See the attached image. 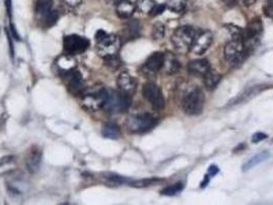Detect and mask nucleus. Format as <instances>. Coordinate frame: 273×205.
<instances>
[{"instance_id": "obj_24", "label": "nucleus", "mask_w": 273, "mask_h": 205, "mask_svg": "<svg viewBox=\"0 0 273 205\" xmlns=\"http://www.w3.org/2000/svg\"><path fill=\"white\" fill-rule=\"evenodd\" d=\"M155 6L154 0H137V10L145 15H150Z\"/></svg>"}, {"instance_id": "obj_15", "label": "nucleus", "mask_w": 273, "mask_h": 205, "mask_svg": "<svg viewBox=\"0 0 273 205\" xmlns=\"http://www.w3.org/2000/svg\"><path fill=\"white\" fill-rule=\"evenodd\" d=\"M115 7L117 16L121 19H129L137 10V0H122Z\"/></svg>"}, {"instance_id": "obj_26", "label": "nucleus", "mask_w": 273, "mask_h": 205, "mask_svg": "<svg viewBox=\"0 0 273 205\" xmlns=\"http://www.w3.org/2000/svg\"><path fill=\"white\" fill-rule=\"evenodd\" d=\"M166 34V27L163 23H155L152 28V38L153 40H162Z\"/></svg>"}, {"instance_id": "obj_33", "label": "nucleus", "mask_w": 273, "mask_h": 205, "mask_svg": "<svg viewBox=\"0 0 273 205\" xmlns=\"http://www.w3.org/2000/svg\"><path fill=\"white\" fill-rule=\"evenodd\" d=\"M265 139H267V136L265 134H263V133H257V134H255L253 136L252 142L253 143H259V142H261V141H263Z\"/></svg>"}, {"instance_id": "obj_27", "label": "nucleus", "mask_w": 273, "mask_h": 205, "mask_svg": "<svg viewBox=\"0 0 273 205\" xmlns=\"http://www.w3.org/2000/svg\"><path fill=\"white\" fill-rule=\"evenodd\" d=\"M183 189H184V185L182 183H178V184H175V185H172V186L165 188L162 191V194L167 195V196H174V195H177L178 193H180Z\"/></svg>"}, {"instance_id": "obj_35", "label": "nucleus", "mask_w": 273, "mask_h": 205, "mask_svg": "<svg viewBox=\"0 0 273 205\" xmlns=\"http://www.w3.org/2000/svg\"><path fill=\"white\" fill-rule=\"evenodd\" d=\"M218 173H219V169H218L217 166H211L210 169L208 170V175H209L210 177H214V176H216Z\"/></svg>"}, {"instance_id": "obj_7", "label": "nucleus", "mask_w": 273, "mask_h": 205, "mask_svg": "<svg viewBox=\"0 0 273 205\" xmlns=\"http://www.w3.org/2000/svg\"><path fill=\"white\" fill-rule=\"evenodd\" d=\"M122 48V40L119 36L107 34L105 37L97 41V52L102 58L116 56Z\"/></svg>"}, {"instance_id": "obj_8", "label": "nucleus", "mask_w": 273, "mask_h": 205, "mask_svg": "<svg viewBox=\"0 0 273 205\" xmlns=\"http://www.w3.org/2000/svg\"><path fill=\"white\" fill-rule=\"evenodd\" d=\"M90 45L91 43L87 37L76 34L67 35L63 39L65 52L72 56L85 53L90 48Z\"/></svg>"}, {"instance_id": "obj_25", "label": "nucleus", "mask_w": 273, "mask_h": 205, "mask_svg": "<svg viewBox=\"0 0 273 205\" xmlns=\"http://www.w3.org/2000/svg\"><path fill=\"white\" fill-rule=\"evenodd\" d=\"M140 24L137 20L130 21L125 29V32L127 33L128 37L130 38H136L140 34Z\"/></svg>"}, {"instance_id": "obj_37", "label": "nucleus", "mask_w": 273, "mask_h": 205, "mask_svg": "<svg viewBox=\"0 0 273 205\" xmlns=\"http://www.w3.org/2000/svg\"><path fill=\"white\" fill-rule=\"evenodd\" d=\"M256 2H257V0H242V3H243L246 7H251V6H253Z\"/></svg>"}, {"instance_id": "obj_20", "label": "nucleus", "mask_w": 273, "mask_h": 205, "mask_svg": "<svg viewBox=\"0 0 273 205\" xmlns=\"http://www.w3.org/2000/svg\"><path fill=\"white\" fill-rule=\"evenodd\" d=\"M221 79H222V76L219 72L210 69L208 71V73L204 76V82H205V86H206L207 90L214 91L218 87V85L220 84Z\"/></svg>"}, {"instance_id": "obj_21", "label": "nucleus", "mask_w": 273, "mask_h": 205, "mask_svg": "<svg viewBox=\"0 0 273 205\" xmlns=\"http://www.w3.org/2000/svg\"><path fill=\"white\" fill-rule=\"evenodd\" d=\"M270 157V153L268 151H263L255 156H253L251 159H249L245 164H244V167H243V171L244 172H248L252 169H254L255 167L259 166L260 163L266 161L268 158Z\"/></svg>"}, {"instance_id": "obj_36", "label": "nucleus", "mask_w": 273, "mask_h": 205, "mask_svg": "<svg viewBox=\"0 0 273 205\" xmlns=\"http://www.w3.org/2000/svg\"><path fill=\"white\" fill-rule=\"evenodd\" d=\"M222 2H223L227 7L232 8V7H234V6H236V5L238 4L239 0H222Z\"/></svg>"}, {"instance_id": "obj_18", "label": "nucleus", "mask_w": 273, "mask_h": 205, "mask_svg": "<svg viewBox=\"0 0 273 205\" xmlns=\"http://www.w3.org/2000/svg\"><path fill=\"white\" fill-rule=\"evenodd\" d=\"M53 7H54L53 0H37L35 10L37 17L41 20L45 21V19L53 11Z\"/></svg>"}, {"instance_id": "obj_12", "label": "nucleus", "mask_w": 273, "mask_h": 205, "mask_svg": "<svg viewBox=\"0 0 273 205\" xmlns=\"http://www.w3.org/2000/svg\"><path fill=\"white\" fill-rule=\"evenodd\" d=\"M116 84L121 92L130 96L134 95L137 90V80L128 72L121 73L120 76L117 77Z\"/></svg>"}, {"instance_id": "obj_34", "label": "nucleus", "mask_w": 273, "mask_h": 205, "mask_svg": "<svg viewBox=\"0 0 273 205\" xmlns=\"http://www.w3.org/2000/svg\"><path fill=\"white\" fill-rule=\"evenodd\" d=\"M64 2L66 3L67 6L72 7V8H75L77 6H80L82 4L83 0H64Z\"/></svg>"}, {"instance_id": "obj_28", "label": "nucleus", "mask_w": 273, "mask_h": 205, "mask_svg": "<svg viewBox=\"0 0 273 205\" xmlns=\"http://www.w3.org/2000/svg\"><path fill=\"white\" fill-rule=\"evenodd\" d=\"M106 179L108 181H110L111 183H114V184H119V185H122V184H128V183H131L132 180L126 178V177H122V176H119L116 174H106Z\"/></svg>"}, {"instance_id": "obj_29", "label": "nucleus", "mask_w": 273, "mask_h": 205, "mask_svg": "<svg viewBox=\"0 0 273 205\" xmlns=\"http://www.w3.org/2000/svg\"><path fill=\"white\" fill-rule=\"evenodd\" d=\"M105 65H107L109 68L113 69V70H116L119 69L121 66H122V61L121 59L119 58V56H112V57H108V58H105Z\"/></svg>"}, {"instance_id": "obj_13", "label": "nucleus", "mask_w": 273, "mask_h": 205, "mask_svg": "<svg viewBox=\"0 0 273 205\" xmlns=\"http://www.w3.org/2000/svg\"><path fill=\"white\" fill-rule=\"evenodd\" d=\"M164 60H165V54L160 53V52L153 53L146 60L143 69L148 74H155L156 72H159L161 69H163Z\"/></svg>"}, {"instance_id": "obj_11", "label": "nucleus", "mask_w": 273, "mask_h": 205, "mask_svg": "<svg viewBox=\"0 0 273 205\" xmlns=\"http://www.w3.org/2000/svg\"><path fill=\"white\" fill-rule=\"evenodd\" d=\"M213 33L211 31H204L201 34H197L191 47V52L195 55H204L213 44Z\"/></svg>"}, {"instance_id": "obj_38", "label": "nucleus", "mask_w": 273, "mask_h": 205, "mask_svg": "<svg viewBox=\"0 0 273 205\" xmlns=\"http://www.w3.org/2000/svg\"><path fill=\"white\" fill-rule=\"evenodd\" d=\"M122 0H106V3L110 6H116L117 4H120Z\"/></svg>"}, {"instance_id": "obj_31", "label": "nucleus", "mask_w": 273, "mask_h": 205, "mask_svg": "<svg viewBox=\"0 0 273 205\" xmlns=\"http://www.w3.org/2000/svg\"><path fill=\"white\" fill-rule=\"evenodd\" d=\"M263 11L266 17L273 19V0H266L263 7Z\"/></svg>"}, {"instance_id": "obj_32", "label": "nucleus", "mask_w": 273, "mask_h": 205, "mask_svg": "<svg viewBox=\"0 0 273 205\" xmlns=\"http://www.w3.org/2000/svg\"><path fill=\"white\" fill-rule=\"evenodd\" d=\"M166 9H167V6H165V5H158V4H156L155 8L153 9V11H152V13H151L150 15L153 16V17L159 16V15H161L162 13H164Z\"/></svg>"}, {"instance_id": "obj_22", "label": "nucleus", "mask_w": 273, "mask_h": 205, "mask_svg": "<svg viewBox=\"0 0 273 205\" xmlns=\"http://www.w3.org/2000/svg\"><path fill=\"white\" fill-rule=\"evenodd\" d=\"M102 135L104 138L111 139V140H117L121 137V129L120 127L115 125V123L108 122L103 126L102 129Z\"/></svg>"}, {"instance_id": "obj_23", "label": "nucleus", "mask_w": 273, "mask_h": 205, "mask_svg": "<svg viewBox=\"0 0 273 205\" xmlns=\"http://www.w3.org/2000/svg\"><path fill=\"white\" fill-rule=\"evenodd\" d=\"M166 6L171 12L181 14L186 10L187 0H168Z\"/></svg>"}, {"instance_id": "obj_1", "label": "nucleus", "mask_w": 273, "mask_h": 205, "mask_svg": "<svg viewBox=\"0 0 273 205\" xmlns=\"http://www.w3.org/2000/svg\"><path fill=\"white\" fill-rule=\"evenodd\" d=\"M107 93L108 90L102 86H94L88 90H85L82 95V106L86 110L92 112L104 109Z\"/></svg>"}, {"instance_id": "obj_2", "label": "nucleus", "mask_w": 273, "mask_h": 205, "mask_svg": "<svg viewBox=\"0 0 273 205\" xmlns=\"http://www.w3.org/2000/svg\"><path fill=\"white\" fill-rule=\"evenodd\" d=\"M195 36H197V33L190 26H182L178 28L172 36V44L174 49L181 54L188 53L191 51Z\"/></svg>"}, {"instance_id": "obj_17", "label": "nucleus", "mask_w": 273, "mask_h": 205, "mask_svg": "<svg viewBox=\"0 0 273 205\" xmlns=\"http://www.w3.org/2000/svg\"><path fill=\"white\" fill-rule=\"evenodd\" d=\"M42 157H43L42 150H39L37 148H33L31 152L28 154L26 158V167L31 174H35L39 171L42 163Z\"/></svg>"}, {"instance_id": "obj_3", "label": "nucleus", "mask_w": 273, "mask_h": 205, "mask_svg": "<svg viewBox=\"0 0 273 205\" xmlns=\"http://www.w3.org/2000/svg\"><path fill=\"white\" fill-rule=\"evenodd\" d=\"M132 104L130 95L123 92L108 90L104 109L109 113H122L127 111Z\"/></svg>"}, {"instance_id": "obj_10", "label": "nucleus", "mask_w": 273, "mask_h": 205, "mask_svg": "<svg viewBox=\"0 0 273 205\" xmlns=\"http://www.w3.org/2000/svg\"><path fill=\"white\" fill-rule=\"evenodd\" d=\"M66 82V86L70 94L73 96H80L83 95V93L86 90L85 86V80L83 78L82 73L78 70H73L70 71L62 76Z\"/></svg>"}, {"instance_id": "obj_39", "label": "nucleus", "mask_w": 273, "mask_h": 205, "mask_svg": "<svg viewBox=\"0 0 273 205\" xmlns=\"http://www.w3.org/2000/svg\"><path fill=\"white\" fill-rule=\"evenodd\" d=\"M209 177H210L209 175H207V176L205 177V180H204V182L202 183V187H203V188H205V187H206V186L209 184V181H210Z\"/></svg>"}, {"instance_id": "obj_6", "label": "nucleus", "mask_w": 273, "mask_h": 205, "mask_svg": "<svg viewBox=\"0 0 273 205\" xmlns=\"http://www.w3.org/2000/svg\"><path fill=\"white\" fill-rule=\"evenodd\" d=\"M248 51L244 43L240 39H233L228 43L224 49V57L231 65L241 64L247 57Z\"/></svg>"}, {"instance_id": "obj_5", "label": "nucleus", "mask_w": 273, "mask_h": 205, "mask_svg": "<svg viewBox=\"0 0 273 205\" xmlns=\"http://www.w3.org/2000/svg\"><path fill=\"white\" fill-rule=\"evenodd\" d=\"M182 106L187 115L194 116L201 114L205 106V95L202 90L195 88L186 94L183 99Z\"/></svg>"}, {"instance_id": "obj_19", "label": "nucleus", "mask_w": 273, "mask_h": 205, "mask_svg": "<svg viewBox=\"0 0 273 205\" xmlns=\"http://www.w3.org/2000/svg\"><path fill=\"white\" fill-rule=\"evenodd\" d=\"M163 68L165 69L167 74H175L177 73L180 68L181 65L179 63V61L176 59V57L174 55H172L171 53H167L165 54V60H164V66Z\"/></svg>"}, {"instance_id": "obj_16", "label": "nucleus", "mask_w": 273, "mask_h": 205, "mask_svg": "<svg viewBox=\"0 0 273 205\" xmlns=\"http://www.w3.org/2000/svg\"><path fill=\"white\" fill-rule=\"evenodd\" d=\"M188 72L194 76H205L211 69L210 63L206 59H199L190 61L187 66Z\"/></svg>"}, {"instance_id": "obj_30", "label": "nucleus", "mask_w": 273, "mask_h": 205, "mask_svg": "<svg viewBox=\"0 0 273 205\" xmlns=\"http://www.w3.org/2000/svg\"><path fill=\"white\" fill-rule=\"evenodd\" d=\"M58 20H59V14H58V12L57 11H52L51 12V14L45 19V23H46V26L47 27H52V26H54L57 22H58Z\"/></svg>"}, {"instance_id": "obj_14", "label": "nucleus", "mask_w": 273, "mask_h": 205, "mask_svg": "<svg viewBox=\"0 0 273 205\" xmlns=\"http://www.w3.org/2000/svg\"><path fill=\"white\" fill-rule=\"evenodd\" d=\"M56 67L58 69V72L63 76L64 74L75 70L77 68V62L74 56L64 54L56 60Z\"/></svg>"}, {"instance_id": "obj_4", "label": "nucleus", "mask_w": 273, "mask_h": 205, "mask_svg": "<svg viewBox=\"0 0 273 205\" xmlns=\"http://www.w3.org/2000/svg\"><path fill=\"white\" fill-rule=\"evenodd\" d=\"M156 123L158 118L150 113H140L132 115L128 118L127 128L129 132L133 134H142L152 130Z\"/></svg>"}, {"instance_id": "obj_9", "label": "nucleus", "mask_w": 273, "mask_h": 205, "mask_svg": "<svg viewBox=\"0 0 273 205\" xmlns=\"http://www.w3.org/2000/svg\"><path fill=\"white\" fill-rule=\"evenodd\" d=\"M143 96L155 109H163L166 106V100L161 88L154 82H147L143 87Z\"/></svg>"}]
</instances>
